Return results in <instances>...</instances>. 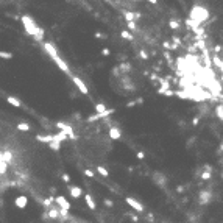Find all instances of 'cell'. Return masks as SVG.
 <instances>
[{"mask_svg":"<svg viewBox=\"0 0 223 223\" xmlns=\"http://www.w3.org/2000/svg\"><path fill=\"white\" fill-rule=\"evenodd\" d=\"M21 21H22V25H24V28H25L27 33H28L30 36H33L36 41H42V38H44V30H41L39 27L34 24V21L31 19L30 16H22Z\"/></svg>","mask_w":223,"mask_h":223,"instance_id":"1","label":"cell"},{"mask_svg":"<svg viewBox=\"0 0 223 223\" xmlns=\"http://www.w3.org/2000/svg\"><path fill=\"white\" fill-rule=\"evenodd\" d=\"M208 17H209V11L206 10V8H203V6H193L192 8L190 21H193V22H197V24L201 25L204 21H208Z\"/></svg>","mask_w":223,"mask_h":223,"instance_id":"2","label":"cell"},{"mask_svg":"<svg viewBox=\"0 0 223 223\" xmlns=\"http://www.w3.org/2000/svg\"><path fill=\"white\" fill-rule=\"evenodd\" d=\"M72 81L75 83V86L80 89V92H81V94H84V95H88V94H89L88 86L84 84V81H83L80 77H77V75H72Z\"/></svg>","mask_w":223,"mask_h":223,"instance_id":"3","label":"cell"},{"mask_svg":"<svg viewBox=\"0 0 223 223\" xmlns=\"http://www.w3.org/2000/svg\"><path fill=\"white\" fill-rule=\"evenodd\" d=\"M125 201H126V204L129 208H133L134 211H137V212H142L145 208H144V204H141L137 200H134V198H131V197H126L125 198Z\"/></svg>","mask_w":223,"mask_h":223,"instance_id":"4","label":"cell"},{"mask_svg":"<svg viewBox=\"0 0 223 223\" xmlns=\"http://www.w3.org/2000/svg\"><path fill=\"white\" fill-rule=\"evenodd\" d=\"M113 113H114V109H106L105 113H98L95 116L88 117V122H95V120H100V119H108V116H111Z\"/></svg>","mask_w":223,"mask_h":223,"instance_id":"5","label":"cell"},{"mask_svg":"<svg viewBox=\"0 0 223 223\" xmlns=\"http://www.w3.org/2000/svg\"><path fill=\"white\" fill-rule=\"evenodd\" d=\"M55 203L59 206V209H64V211H69L70 209V203L62 197V195H58L56 198H55Z\"/></svg>","mask_w":223,"mask_h":223,"instance_id":"6","label":"cell"},{"mask_svg":"<svg viewBox=\"0 0 223 223\" xmlns=\"http://www.w3.org/2000/svg\"><path fill=\"white\" fill-rule=\"evenodd\" d=\"M14 204H16V208H19V209H25L27 204H28V197H27V195H19V197L14 200Z\"/></svg>","mask_w":223,"mask_h":223,"instance_id":"7","label":"cell"},{"mask_svg":"<svg viewBox=\"0 0 223 223\" xmlns=\"http://www.w3.org/2000/svg\"><path fill=\"white\" fill-rule=\"evenodd\" d=\"M44 50L50 55V58H52V59H55V58H58V56H59L58 52H56V49H55V45L50 44V42H45V44H44Z\"/></svg>","mask_w":223,"mask_h":223,"instance_id":"8","label":"cell"},{"mask_svg":"<svg viewBox=\"0 0 223 223\" xmlns=\"http://www.w3.org/2000/svg\"><path fill=\"white\" fill-rule=\"evenodd\" d=\"M53 61L56 62V66H58V67H59V69H61L64 73H67V75H70V69H69V66H67V62H66V61H62L59 56H58V58H55Z\"/></svg>","mask_w":223,"mask_h":223,"instance_id":"9","label":"cell"},{"mask_svg":"<svg viewBox=\"0 0 223 223\" xmlns=\"http://www.w3.org/2000/svg\"><path fill=\"white\" fill-rule=\"evenodd\" d=\"M108 134H109V137L113 139V141H117V139H120V137H122V129H120V128H117V126H111Z\"/></svg>","mask_w":223,"mask_h":223,"instance_id":"10","label":"cell"},{"mask_svg":"<svg viewBox=\"0 0 223 223\" xmlns=\"http://www.w3.org/2000/svg\"><path fill=\"white\" fill-rule=\"evenodd\" d=\"M56 128H59L62 133H66L67 136H72L73 134V128L69 125V123H64V122H58L56 123Z\"/></svg>","mask_w":223,"mask_h":223,"instance_id":"11","label":"cell"},{"mask_svg":"<svg viewBox=\"0 0 223 223\" xmlns=\"http://www.w3.org/2000/svg\"><path fill=\"white\" fill-rule=\"evenodd\" d=\"M211 198H212V193L209 190H201L200 192V204H208Z\"/></svg>","mask_w":223,"mask_h":223,"instance_id":"12","label":"cell"},{"mask_svg":"<svg viewBox=\"0 0 223 223\" xmlns=\"http://www.w3.org/2000/svg\"><path fill=\"white\" fill-rule=\"evenodd\" d=\"M67 187H69V193L72 195L73 198H80L81 195H83V190L78 187V186H70V184H69Z\"/></svg>","mask_w":223,"mask_h":223,"instance_id":"13","label":"cell"},{"mask_svg":"<svg viewBox=\"0 0 223 223\" xmlns=\"http://www.w3.org/2000/svg\"><path fill=\"white\" fill-rule=\"evenodd\" d=\"M153 181L158 184V186H164L165 183H167V178L162 175V173H159V172H156V173H153Z\"/></svg>","mask_w":223,"mask_h":223,"instance_id":"14","label":"cell"},{"mask_svg":"<svg viewBox=\"0 0 223 223\" xmlns=\"http://www.w3.org/2000/svg\"><path fill=\"white\" fill-rule=\"evenodd\" d=\"M6 101H8L10 105L16 106V108H21V106H22L21 100H19V98H16V97H13V95H8V97H6Z\"/></svg>","mask_w":223,"mask_h":223,"instance_id":"15","label":"cell"},{"mask_svg":"<svg viewBox=\"0 0 223 223\" xmlns=\"http://www.w3.org/2000/svg\"><path fill=\"white\" fill-rule=\"evenodd\" d=\"M36 139H38L39 142H44V144H50V142L53 141V134H47V136H41V134H38V136H36Z\"/></svg>","mask_w":223,"mask_h":223,"instance_id":"16","label":"cell"},{"mask_svg":"<svg viewBox=\"0 0 223 223\" xmlns=\"http://www.w3.org/2000/svg\"><path fill=\"white\" fill-rule=\"evenodd\" d=\"M2 159H3V162H6V164L13 162V153H11V151H3V153H2Z\"/></svg>","mask_w":223,"mask_h":223,"instance_id":"17","label":"cell"},{"mask_svg":"<svg viewBox=\"0 0 223 223\" xmlns=\"http://www.w3.org/2000/svg\"><path fill=\"white\" fill-rule=\"evenodd\" d=\"M84 200H86V203H88V206H89V208H91L92 211H94V209L97 208V206H95V201L92 200V197H91L89 193H86V195H84Z\"/></svg>","mask_w":223,"mask_h":223,"instance_id":"18","label":"cell"},{"mask_svg":"<svg viewBox=\"0 0 223 223\" xmlns=\"http://www.w3.org/2000/svg\"><path fill=\"white\" fill-rule=\"evenodd\" d=\"M212 62H214V66H217L218 67V70H221L223 69V64H221V59H220V56H212Z\"/></svg>","mask_w":223,"mask_h":223,"instance_id":"19","label":"cell"},{"mask_svg":"<svg viewBox=\"0 0 223 223\" xmlns=\"http://www.w3.org/2000/svg\"><path fill=\"white\" fill-rule=\"evenodd\" d=\"M49 147L52 148V150H55V151H58L59 148H61V142H58V141H52V142L49 144Z\"/></svg>","mask_w":223,"mask_h":223,"instance_id":"20","label":"cell"},{"mask_svg":"<svg viewBox=\"0 0 223 223\" xmlns=\"http://www.w3.org/2000/svg\"><path fill=\"white\" fill-rule=\"evenodd\" d=\"M120 36H122L123 39H126V41H133V34L129 33V31H126V30H123V31H120Z\"/></svg>","mask_w":223,"mask_h":223,"instance_id":"21","label":"cell"},{"mask_svg":"<svg viewBox=\"0 0 223 223\" xmlns=\"http://www.w3.org/2000/svg\"><path fill=\"white\" fill-rule=\"evenodd\" d=\"M169 27H170L172 30H178V28H180V22L175 21V19H170V21H169Z\"/></svg>","mask_w":223,"mask_h":223,"instance_id":"22","label":"cell"},{"mask_svg":"<svg viewBox=\"0 0 223 223\" xmlns=\"http://www.w3.org/2000/svg\"><path fill=\"white\" fill-rule=\"evenodd\" d=\"M95 170H97V172H98V173H100L101 176H105V178H106V176L109 175V172H108V170L105 169V167H101V165H98V167H97Z\"/></svg>","mask_w":223,"mask_h":223,"instance_id":"23","label":"cell"},{"mask_svg":"<svg viewBox=\"0 0 223 223\" xmlns=\"http://www.w3.org/2000/svg\"><path fill=\"white\" fill-rule=\"evenodd\" d=\"M106 109H108V108H106L103 103H97V105H95V111H97V114H98V113H105Z\"/></svg>","mask_w":223,"mask_h":223,"instance_id":"24","label":"cell"},{"mask_svg":"<svg viewBox=\"0 0 223 223\" xmlns=\"http://www.w3.org/2000/svg\"><path fill=\"white\" fill-rule=\"evenodd\" d=\"M17 129H21V131H30V125L28 123H17Z\"/></svg>","mask_w":223,"mask_h":223,"instance_id":"25","label":"cell"},{"mask_svg":"<svg viewBox=\"0 0 223 223\" xmlns=\"http://www.w3.org/2000/svg\"><path fill=\"white\" fill-rule=\"evenodd\" d=\"M0 58H2V59H11L13 58V53H10V52H0Z\"/></svg>","mask_w":223,"mask_h":223,"instance_id":"26","label":"cell"},{"mask_svg":"<svg viewBox=\"0 0 223 223\" xmlns=\"http://www.w3.org/2000/svg\"><path fill=\"white\" fill-rule=\"evenodd\" d=\"M6 170H8V164L2 161V162H0V175H5Z\"/></svg>","mask_w":223,"mask_h":223,"instance_id":"27","label":"cell"},{"mask_svg":"<svg viewBox=\"0 0 223 223\" xmlns=\"http://www.w3.org/2000/svg\"><path fill=\"white\" fill-rule=\"evenodd\" d=\"M221 108H223L221 105H218V106L215 108V114L218 116V119H220V120H223V109H221Z\"/></svg>","mask_w":223,"mask_h":223,"instance_id":"28","label":"cell"},{"mask_svg":"<svg viewBox=\"0 0 223 223\" xmlns=\"http://www.w3.org/2000/svg\"><path fill=\"white\" fill-rule=\"evenodd\" d=\"M211 175H212L211 172H204V170H203V173H201V180H203V181H209V180H211Z\"/></svg>","mask_w":223,"mask_h":223,"instance_id":"29","label":"cell"},{"mask_svg":"<svg viewBox=\"0 0 223 223\" xmlns=\"http://www.w3.org/2000/svg\"><path fill=\"white\" fill-rule=\"evenodd\" d=\"M126 25H128V28L131 30V31H137V25H136V22H126Z\"/></svg>","mask_w":223,"mask_h":223,"instance_id":"30","label":"cell"},{"mask_svg":"<svg viewBox=\"0 0 223 223\" xmlns=\"http://www.w3.org/2000/svg\"><path fill=\"white\" fill-rule=\"evenodd\" d=\"M162 94H164L165 97H173V95H175V92H173V91H170V89H167V91H164V92H162Z\"/></svg>","mask_w":223,"mask_h":223,"instance_id":"31","label":"cell"},{"mask_svg":"<svg viewBox=\"0 0 223 223\" xmlns=\"http://www.w3.org/2000/svg\"><path fill=\"white\" fill-rule=\"evenodd\" d=\"M84 175L89 176V178H94V175H95V173H94V170H89V169H88V170H84Z\"/></svg>","mask_w":223,"mask_h":223,"instance_id":"32","label":"cell"},{"mask_svg":"<svg viewBox=\"0 0 223 223\" xmlns=\"http://www.w3.org/2000/svg\"><path fill=\"white\" fill-rule=\"evenodd\" d=\"M62 181H66V183L69 184V183H70V176H69L67 173H62Z\"/></svg>","mask_w":223,"mask_h":223,"instance_id":"33","label":"cell"},{"mask_svg":"<svg viewBox=\"0 0 223 223\" xmlns=\"http://www.w3.org/2000/svg\"><path fill=\"white\" fill-rule=\"evenodd\" d=\"M139 55H141V58H142V59H148V55H147L145 50H141V53H139Z\"/></svg>","mask_w":223,"mask_h":223,"instance_id":"34","label":"cell"},{"mask_svg":"<svg viewBox=\"0 0 223 223\" xmlns=\"http://www.w3.org/2000/svg\"><path fill=\"white\" fill-rule=\"evenodd\" d=\"M103 203L106 204V206H108V208H113V206H114V203H113V201H111V200H103Z\"/></svg>","mask_w":223,"mask_h":223,"instance_id":"35","label":"cell"},{"mask_svg":"<svg viewBox=\"0 0 223 223\" xmlns=\"http://www.w3.org/2000/svg\"><path fill=\"white\" fill-rule=\"evenodd\" d=\"M120 69H125L123 72H128L129 69H131V66H129V64H122V66H120Z\"/></svg>","mask_w":223,"mask_h":223,"instance_id":"36","label":"cell"},{"mask_svg":"<svg viewBox=\"0 0 223 223\" xmlns=\"http://www.w3.org/2000/svg\"><path fill=\"white\" fill-rule=\"evenodd\" d=\"M128 215H129V217H131V220H133L134 223H137V221H139V218H137V215H134V214H131V212H129V214H128Z\"/></svg>","mask_w":223,"mask_h":223,"instance_id":"37","label":"cell"},{"mask_svg":"<svg viewBox=\"0 0 223 223\" xmlns=\"http://www.w3.org/2000/svg\"><path fill=\"white\" fill-rule=\"evenodd\" d=\"M109 49H103V50H101V55H103V56H109Z\"/></svg>","mask_w":223,"mask_h":223,"instance_id":"38","label":"cell"},{"mask_svg":"<svg viewBox=\"0 0 223 223\" xmlns=\"http://www.w3.org/2000/svg\"><path fill=\"white\" fill-rule=\"evenodd\" d=\"M137 159H145V153L144 151H139L137 153Z\"/></svg>","mask_w":223,"mask_h":223,"instance_id":"39","label":"cell"},{"mask_svg":"<svg viewBox=\"0 0 223 223\" xmlns=\"http://www.w3.org/2000/svg\"><path fill=\"white\" fill-rule=\"evenodd\" d=\"M164 58H165L167 61H172V56H170V53H169V52H165V53H164Z\"/></svg>","mask_w":223,"mask_h":223,"instance_id":"40","label":"cell"},{"mask_svg":"<svg viewBox=\"0 0 223 223\" xmlns=\"http://www.w3.org/2000/svg\"><path fill=\"white\" fill-rule=\"evenodd\" d=\"M198 122H200V117L197 116V117H193V122H192V125H198Z\"/></svg>","mask_w":223,"mask_h":223,"instance_id":"41","label":"cell"},{"mask_svg":"<svg viewBox=\"0 0 223 223\" xmlns=\"http://www.w3.org/2000/svg\"><path fill=\"white\" fill-rule=\"evenodd\" d=\"M176 192H178V193H183V192H184V187H183V186H178V187H176Z\"/></svg>","mask_w":223,"mask_h":223,"instance_id":"42","label":"cell"},{"mask_svg":"<svg viewBox=\"0 0 223 223\" xmlns=\"http://www.w3.org/2000/svg\"><path fill=\"white\" fill-rule=\"evenodd\" d=\"M214 52H221V47H220V45H215V47H214Z\"/></svg>","mask_w":223,"mask_h":223,"instance_id":"43","label":"cell"},{"mask_svg":"<svg viewBox=\"0 0 223 223\" xmlns=\"http://www.w3.org/2000/svg\"><path fill=\"white\" fill-rule=\"evenodd\" d=\"M148 2H150L151 5H156V3H158V0H148Z\"/></svg>","mask_w":223,"mask_h":223,"instance_id":"44","label":"cell"}]
</instances>
